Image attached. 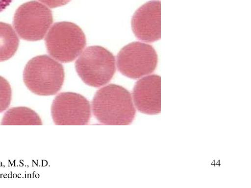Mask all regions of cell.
Here are the masks:
<instances>
[{
  "label": "cell",
  "instance_id": "cell-1",
  "mask_svg": "<svg viewBox=\"0 0 251 188\" xmlns=\"http://www.w3.org/2000/svg\"><path fill=\"white\" fill-rule=\"evenodd\" d=\"M92 108L96 119L105 125H128L134 119L136 113L129 91L114 84L103 87L96 92Z\"/></svg>",
  "mask_w": 251,
  "mask_h": 188
},
{
  "label": "cell",
  "instance_id": "cell-2",
  "mask_svg": "<svg viewBox=\"0 0 251 188\" xmlns=\"http://www.w3.org/2000/svg\"><path fill=\"white\" fill-rule=\"evenodd\" d=\"M64 80L63 66L46 55L30 60L23 72V80L26 87L39 95L56 94L61 89Z\"/></svg>",
  "mask_w": 251,
  "mask_h": 188
},
{
  "label": "cell",
  "instance_id": "cell-3",
  "mask_svg": "<svg viewBox=\"0 0 251 188\" xmlns=\"http://www.w3.org/2000/svg\"><path fill=\"white\" fill-rule=\"evenodd\" d=\"M76 71L87 85L99 87L109 82L116 70L113 54L104 47H87L75 62Z\"/></svg>",
  "mask_w": 251,
  "mask_h": 188
},
{
  "label": "cell",
  "instance_id": "cell-4",
  "mask_svg": "<svg viewBox=\"0 0 251 188\" xmlns=\"http://www.w3.org/2000/svg\"><path fill=\"white\" fill-rule=\"evenodd\" d=\"M49 53L58 61L68 63L74 61L86 44L84 33L79 26L69 22L55 23L45 38Z\"/></svg>",
  "mask_w": 251,
  "mask_h": 188
},
{
  "label": "cell",
  "instance_id": "cell-5",
  "mask_svg": "<svg viewBox=\"0 0 251 188\" xmlns=\"http://www.w3.org/2000/svg\"><path fill=\"white\" fill-rule=\"evenodd\" d=\"M52 22L51 11L48 7L38 1H30L17 9L13 24L21 38L36 41L45 37Z\"/></svg>",
  "mask_w": 251,
  "mask_h": 188
},
{
  "label": "cell",
  "instance_id": "cell-6",
  "mask_svg": "<svg viewBox=\"0 0 251 188\" xmlns=\"http://www.w3.org/2000/svg\"><path fill=\"white\" fill-rule=\"evenodd\" d=\"M157 55L150 45L134 42L125 46L117 55L119 71L124 75L136 79L152 73L156 69Z\"/></svg>",
  "mask_w": 251,
  "mask_h": 188
},
{
  "label": "cell",
  "instance_id": "cell-7",
  "mask_svg": "<svg viewBox=\"0 0 251 188\" xmlns=\"http://www.w3.org/2000/svg\"><path fill=\"white\" fill-rule=\"evenodd\" d=\"M89 101L83 95L63 92L55 96L51 106V114L56 125L87 124L91 114Z\"/></svg>",
  "mask_w": 251,
  "mask_h": 188
},
{
  "label": "cell",
  "instance_id": "cell-8",
  "mask_svg": "<svg viewBox=\"0 0 251 188\" xmlns=\"http://www.w3.org/2000/svg\"><path fill=\"white\" fill-rule=\"evenodd\" d=\"M131 28L138 39L153 42L160 38V2L150 1L142 5L134 13Z\"/></svg>",
  "mask_w": 251,
  "mask_h": 188
},
{
  "label": "cell",
  "instance_id": "cell-9",
  "mask_svg": "<svg viewBox=\"0 0 251 188\" xmlns=\"http://www.w3.org/2000/svg\"><path fill=\"white\" fill-rule=\"evenodd\" d=\"M160 76L155 74L143 77L136 83L132 95L134 105L139 111L148 115L160 112Z\"/></svg>",
  "mask_w": 251,
  "mask_h": 188
},
{
  "label": "cell",
  "instance_id": "cell-10",
  "mask_svg": "<svg viewBox=\"0 0 251 188\" xmlns=\"http://www.w3.org/2000/svg\"><path fill=\"white\" fill-rule=\"evenodd\" d=\"M1 125H42L40 116L32 109L26 107L9 108L4 113Z\"/></svg>",
  "mask_w": 251,
  "mask_h": 188
},
{
  "label": "cell",
  "instance_id": "cell-11",
  "mask_svg": "<svg viewBox=\"0 0 251 188\" xmlns=\"http://www.w3.org/2000/svg\"><path fill=\"white\" fill-rule=\"evenodd\" d=\"M19 46V38L11 25L0 22V62L13 56Z\"/></svg>",
  "mask_w": 251,
  "mask_h": 188
},
{
  "label": "cell",
  "instance_id": "cell-12",
  "mask_svg": "<svg viewBox=\"0 0 251 188\" xmlns=\"http://www.w3.org/2000/svg\"><path fill=\"white\" fill-rule=\"evenodd\" d=\"M12 96L11 86L4 77L0 76V113L9 107Z\"/></svg>",
  "mask_w": 251,
  "mask_h": 188
},
{
  "label": "cell",
  "instance_id": "cell-13",
  "mask_svg": "<svg viewBox=\"0 0 251 188\" xmlns=\"http://www.w3.org/2000/svg\"><path fill=\"white\" fill-rule=\"evenodd\" d=\"M50 8H53L63 6L71 0H38Z\"/></svg>",
  "mask_w": 251,
  "mask_h": 188
},
{
  "label": "cell",
  "instance_id": "cell-14",
  "mask_svg": "<svg viewBox=\"0 0 251 188\" xmlns=\"http://www.w3.org/2000/svg\"><path fill=\"white\" fill-rule=\"evenodd\" d=\"M12 1V0H0V12L5 9Z\"/></svg>",
  "mask_w": 251,
  "mask_h": 188
}]
</instances>
